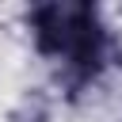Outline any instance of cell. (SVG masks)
Here are the masks:
<instances>
[{
    "instance_id": "7a4b0ae2",
    "label": "cell",
    "mask_w": 122,
    "mask_h": 122,
    "mask_svg": "<svg viewBox=\"0 0 122 122\" xmlns=\"http://www.w3.org/2000/svg\"><path fill=\"white\" fill-rule=\"evenodd\" d=\"M19 27L27 34V46L34 57L57 65L69 50L72 34V0H34L19 11Z\"/></svg>"
},
{
    "instance_id": "6da1fadb",
    "label": "cell",
    "mask_w": 122,
    "mask_h": 122,
    "mask_svg": "<svg viewBox=\"0 0 122 122\" xmlns=\"http://www.w3.org/2000/svg\"><path fill=\"white\" fill-rule=\"evenodd\" d=\"M122 65V42L103 4L95 0H72V34L65 57L53 65V92L65 107H84L92 92L111 76V69Z\"/></svg>"
},
{
    "instance_id": "3957f363",
    "label": "cell",
    "mask_w": 122,
    "mask_h": 122,
    "mask_svg": "<svg viewBox=\"0 0 122 122\" xmlns=\"http://www.w3.org/2000/svg\"><path fill=\"white\" fill-rule=\"evenodd\" d=\"M4 122H57V92L50 84H27L8 103Z\"/></svg>"
},
{
    "instance_id": "277c9868",
    "label": "cell",
    "mask_w": 122,
    "mask_h": 122,
    "mask_svg": "<svg viewBox=\"0 0 122 122\" xmlns=\"http://www.w3.org/2000/svg\"><path fill=\"white\" fill-rule=\"evenodd\" d=\"M114 15H118V19H122V4H118V8H114Z\"/></svg>"
}]
</instances>
